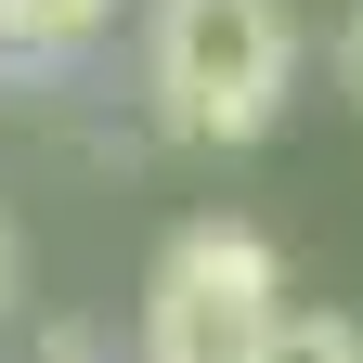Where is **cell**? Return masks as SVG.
Listing matches in <instances>:
<instances>
[{
	"instance_id": "7a4b0ae2",
	"label": "cell",
	"mask_w": 363,
	"mask_h": 363,
	"mask_svg": "<svg viewBox=\"0 0 363 363\" xmlns=\"http://www.w3.org/2000/svg\"><path fill=\"white\" fill-rule=\"evenodd\" d=\"M286 311V259L259 220H182L143 272V363H247Z\"/></svg>"
},
{
	"instance_id": "277c9868",
	"label": "cell",
	"mask_w": 363,
	"mask_h": 363,
	"mask_svg": "<svg viewBox=\"0 0 363 363\" xmlns=\"http://www.w3.org/2000/svg\"><path fill=\"white\" fill-rule=\"evenodd\" d=\"M247 363H363V325H350V311H311V298H286V311H272V337H259Z\"/></svg>"
},
{
	"instance_id": "5b68a950",
	"label": "cell",
	"mask_w": 363,
	"mask_h": 363,
	"mask_svg": "<svg viewBox=\"0 0 363 363\" xmlns=\"http://www.w3.org/2000/svg\"><path fill=\"white\" fill-rule=\"evenodd\" d=\"M325 78H337V104L363 117V0H350V13H337V39H325Z\"/></svg>"
},
{
	"instance_id": "3957f363",
	"label": "cell",
	"mask_w": 363,
	"mask_h": 363,
	"mask_svg": "<svg viewBox=\"0 0 363 363\" xmlns=\"http://www.w3.org/2000/svg\"><path fill=\"white\" fill-rule=\"evenodd\" d=\"M104 26H117V0H0V65L52 78V65H78Z\"/></svg>"
},
{
	"instance_id": "52a82bcc",
	"label": "cell",
	"mask_w": 363,
	"mask_h": 363,
	"mask_svg": "<svg viewBox=\"0 0 363 363\" xmlns=\"http://www.w3.org/2000/svg\"><path fill=\"white\" fill-rule=\"evenodd\" d=\"M13 298H26V247H13V220H0V325H13Z\"/></svg>"
},
{
	"instance_id": "8992f818",
	"label": "cell",
	"mask_w": 363,
	"mask_h": 363,
	"mask_svg": "<svg viewBox=\"0 0 363 363\" xmlns=\"http://www.w3.org/2000/svg\"><path fill=\"white\" fill-rule=\"evenodd\" d=\"M39 363H104V337H91V325H52V337H39Z\"/></svg>"
},
{
	"instance_id": "6da1fadb",
	"label": "cell",
	"mask_w": 363,
	"mask_h": 363,
	"mask_svg": "<svg viewBox=\"0 0 363 363\" xmlns=\"http://www.w3.org/2000/svg\"><path fill=\"white\" fill-rule=\"evenodd\" d=\"M298 0H156L143 13V104L169 143H259L298 104Z\"/></svg>"
}]
</instances>
